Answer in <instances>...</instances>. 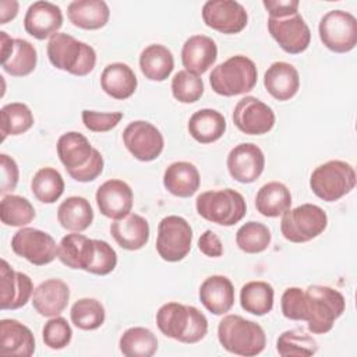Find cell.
I'll list each match as a JSON object with an SVG mask.
<instances>
[{
	"instance_id": "obj_1",
	"label": "cell",
	"mask_w": 357,
	"mask_h": 357,
	"mask_svg": "<svg viewBox=\"0 0 357 357\" xmlns=\"http://www.w3.org/2000/svg\"><path fill=\"white\" fill-rule=\"evenodd\" d=\"M346 308L343 294L329 286L312 284L303 289L298 321L308 324V331L315 335L328 333Z\"/></svg>"
},
{
	"instance_id": "obj_2",
	"label": "cell",
	"mask_w": 357,
	"mask_h": 357,
	"mask_svg": "<svg viewBox=\"0 0 357 357\" xmlns=\"http://www.w3.org/2000/svg\"><path fill=\"white\" fill-rule=\"evenodd\" d=\"M159 331L170 339L181 343H197L208 333L206 317L194 305L176 301L163 304L156 312Z\"/></svg>"
},
{
	"instance_id": "obj_3",
	"label": "cell",
	"mask_w": 357,
	"mask_h": 357,
	"mask_svg": "<svg viewBox=\"0 0 357 357\" xmlns=\"http://www.w3.org/2000/svg\"><path fill=\"white\" fill-rule=\"evenodd\" d=\"M218 340L220 346L237 356L252 357L264 351L266 336L262 326L241 315H225L218 325Z\"/></svg>"
},
{
	"instance_id": "obj_4",
	"label": "cell",
	"mask_w": 357,
	"mask_h": 357,
	"mask_svg": "<svg viewBox=\"0 0 357 357\" xmlns=\"http://www.w3.org/2000/svg\"><path fill=\"white\" fill-rule=\"evenodd\" d=\"M46 52L53 67L75 77L88 75L96 64L95 49L64 32H57L49 39Z\"/></svg>"
},
{
	"instance_id": "obj_5",
	"label": "cell",
	"mask_w": 357,
	"mask_h": 357,
	"mask_svg": "<svg viewBox=\"0 0 357 357\" xmlns=\"http://www.w3.org/2000/svg\"><path fill=\"white\" fill-rule=\"evenodd\" d=\"M258 79L255 63L243 54H236L218 64L209 74V84L215 93L237 96L254 89Z\"/></svg>"
},
{
	"instance_id": "obj_6",
	"label": "cell",
	"mask_w": 357,
	"mask_h": 357,
	"mask_svg": "<svg viewBox=\"0 0 357 357\" xmlns=\"http://www.w3.org/2000/svg\"><path fill=\"white\" fill-rule=\"evenodd\" d=\"M195 208L201 218L219 226H233L247 212L244 197L233 188L201 192L195 199Z\"/></svg>"
},
{
	"instance_id": "obj_7",
	"label": "cell",
	"mask_w": 357,
	"mask_h": 357,
	"mask_svg": "<svg viewBox=\"0 0 357 357\" xmlns=\"http://www.w3.org/2000/svg\"><path fill=\"white\" fill-rule=\"evenodd\" d=\"M356 187V170L344 160H328L317 166L310 177L311 191L325 202H335Z\"/></svg>"
},
{
	"instance_id": "obj_8",
	"label": "cell",
	"mask_w": 357,
	"mask_h": 357,
	"mask_svg": "<svg viewBox=\"0 0 357 357\" xmlns=\"http://www.w3.org/2000/svg\"><path fill=\"white\" fill-rule=\"evenodd\" d=\"M326 212L314 204H303L282 215L280 231L290 243H307L325 231Z\"/></svg>"
},
{
	"instance_id": "obj_9",
	"label": "cell",
	"mask_w": 357,
	"mask_h": 357,
	"mask_svg": "<svg viewBox=\"0 0 357 357\" xmlns=\"http://www.w3.org/2000/svg\"><path fill=\"white\" fill-rule=\"evenodd\" d=\"M192 243V229L190 223L177 215L165 216L158 225L156 251L163 261L178 262L184 259Z\"/></svg>"
},
{
	"instance_id": "obj_10",
	"label": "cell",
	"mask_w": 357,
	"mask_h": 357,
	"mask_svg": "<svg viewBox=\"0 0 357 357\" xmlns=\"http://www.w3.org/2000/svg\"><path fill=\"white\" fill-rule=\"evenodd\" d=\"M319 39L335 53H347L357 45V20L344 10H331L319 21Z\"/></svg>"
},
{
	"instance_id": "obj_11",
	"label": "cell",
	"mask_w": 357,
	"mask_h": 357,
	"mask_svg": "<svg viewBox=\"0 0 357 357\" xmlns=\"http://www.w3.org/2000/svg\"><path fill=\"white\" fill-rule=\"evenodd\" d=\"M54 238L35 227H21L11 238V248L18 255L36 266H43L57 257Z\"/></svg>"
},
{
	"instance_id": "obj_12",
	"label": "cell",
	"mask_w": 357,
	"mask_h": 357,
	"mask_svg": "<svg viewBox=\"0 0 357 357\" xmlns=\"http://www.w3.org/2000/svg\"><path fill=\"white\" fill-rule=\"evenodd\" d=\"M123 142L127 151L141 162L158 159L165 148L160 130L145 120L131 121L123 131Z\"/></svg>"
},
{
	"instance_id": "obj_13",
	"label": "cell",
	"mask_w": 357,
	"mask_h": 357,
	"mask_svg": "<svg viewBox=\"0 0 357 357\" xmlns=\"http://www.w3.org/2000/svg\"><path fill=\"white\" fill-rule=\"evenodd\" d=\"M202 20L206 26L226 35H233L247 26L248 14L238 1L209 0L202 6Z\"/></svg>"
},
{
	"instance_id": "obj_14",
	"label": "cell",
	"mask_w": 357,
	"mask_h": 357,
	"mask_svg": "<svg viewBox=\"0 0 357 357\" xmlns=\"http://www.w3.org/2000/svg\"><path fill=\"white\" fill-rule=\"evenodd\" d=\"M275 112L255 96H245L237 102L233 110L234 126L247 135H262L275 126Z\"/></svg>"
},
{
	"instance_id": "obj_15",
	"label": "cell",
	"mask_w": 357,
	"mask_h": 357,
	"mask_svg": "<svg viewBox=\"0 0 357 357\" xmlns=\"http://www.w3.org/2000/svg\"><path fill=\"white\" fill-rule=\"evenodd\" d=\"M268 31L289 54H300L310 46L311 31L301 14L284 18H268Z\"/></svg>"
},
{
	"instance_id": "obj_16",
	"label": "cell",
	"mask_w": 357,
	"mask_h": 357,
	"mask_svg": "<svg viewBox=\"0 0 357 357\" xmlns=\"http://www.w3.org/2000/svg\"><path fill=\"white\" fill-rule=\"evenodd\" d=\"M226 166L231 178L243 184H250L257 181L262 174L265 155L258 145L241 142L229 152Z\"/></svg>"
},
{
	"instance_id": "obj_17",
	"label": "cell",
	"mask_w": 357,
	"mask_h": 357,
	"mask_svg": "<svg viewBox=\"0 0 357 357\" xmlns=\"http://www.w3.org/2000/svg\"><path fill=\"white\" fill-rule=\"evenodd\" d=\"M100 213L109 219H121L132 209L134 194L131 187L119 178H112L99 185L95 194Z\"/></svg>"
},
{
	"instance_id": "obj_18",
	"label": "cell",
	"mask_w": 357,
	"mask_h": 357,
	"mask_svg": "<svg viewBox=\"0 0 357 357\" xmlns=\"http://www.w3.org/2000/svg\"><path fill=\"white\" fill-rule=\"evenodd\" d=\"M0 278L1 310H18L32 298L35 290L32 279L24 272L14 271L6 259H1Z\"/></svg>"
},
{
	"instance_id": "obj_19",
	"label": "cell",
	"mask_w": 357,
	"mask_h": 357,
	"mask_svg": "<svg viewBox=\"0 0 357 357\" xmlns=\"http://www.w3.org/2000/svg\"><path fill=\"white\" fill-rule=\"evenodd\" d=\"M63 25V13L59 6L50 1L32 3L24 17L26 33L38 40L52 38Z\"/></svg>"
},
{
	"instance_id": "obj_20",
	"label": "cell",
	"mask_w": 357,
	"mask_h": 357,
	"mask_svg": "<svg viewBox=\"0 0 357 357\" xmlns=\"http://www.w3.org/2000/svg\"><path fill=\"white\" fill-rule=\"evenodd\" d=\"M32 307L42 317H57L68 304L70 289L61 279H47L42 282L32 294Z\"/></svg>"
},
{
	"instance_id": "obj_21",
	"label": "cell",
	"mask_w": 357,
	"mask_h": 357,
	"mask_svg": "<svg viewBox=\"0 0 357 357\" xmlns=\"http://www.w3.org/2000/svg\"><path fill=\"white\" fill-rule=\"evenodd\" d=\"M218 59L216 42L206 35L190 36L181 47V63L187 71L201 75L206 73Z\"/></svg>"
},
{
	"instance_id": "obj_22",
	"label": "cell",
	"mask_w": 357,
	"mask_h": 357,
	"mask_svg": "<svg viewBox=\"0 0 357 357\" xmlns=\"http://www.w3.org/2000/svg\"><path fill=\"white\" fill-rule=\"evenodd\" d=\"M199 301L213 315H225L234 304V286L223 275L208 276L199 286Z\"/></svg>"
},
{
	"instance_id": "obj_23",
	"label": "cell",
	"mask_w": 357,
	"mask_h": 357,
	"mask_svg": "<svg viewBox=\"0 0 357 357\" xmlns=\"http://www.w3.org/2000/svg\"><path fill=\"white\" fill-rule=\"evenodd\" d=\"M110 234L124 250H141L149 241V223L138 213H128L110 223Z\"/></svg>"
},
{
	"instance_id": "obj_24",
	"label": "cell",
	"mask_w": 357,
	"mask_h": 357,
	"mask_svg": "<svg viewBox=\"0 0 357 357\" xmlns=\"http://www.w3.org/2000/svg\"><path fill=\"white\" fill-rule=\"evenodd\" d=\"M264 85L276 100H290L300 89V75L290 63L275 61L264 74Z\"/></svg>"
},
{
	"instance_id": "obj_25",
	"label": "cell",
	"mask_w": 357,
	"mask_h": 357,
	"mask_svg": "<svg viewBox=\"0 0 357 357\" xmlns=\"http://www.w3.org/2000/svg\"><path fill=\"white\" fill-rule=\"evenodd\" d=\"M35 351L32 331L17 319L0 321V354L31 357Z\"/></svg>"
},
{
	"instance_id": "obj_26",
	"label": "cell",
	"mask_w": 357,
	"mask_h": 357,
	"mask_svg": "<svg viewBox=\"0 0 357 357\" xmlns=\"http://www.w3.org/2000/svg\"><path fill=\"white\" fill-rule=\"evenodd\" d=\"M95 255V241L79 233L64 236L57 247V258L71 269L88 272Z\"/></svg>"
},
{
	"instance_id": "obj_27",
	"label": "cell",
	"mask_w": 357,
	"mask_h": 357,
	"mask_svg": "<svg viewBox=\"0 0 357 357\" xmlns=\"http://www.w3.org/2000/svg\"><path fill=\"white\" fill-rule=\"evenodd\" d=\"M201 184V176L195 165L178 160L170 163L163 173V185L174 197H192Z\"/></svg>"
},
{
	"instance_id": "obj_28",
	"label": "cell",
	"mask_w": 357,
	"mask_h": 357,
	"mask_svg": "<svg viewBox=\"0 0 357 357\" xmlns=\"http://www.w3.org/2000/svg\"><path fill=\"white\" fill-rule=\"evenodd\" d=\"M137 85V75L126 63H110L100 74V86L103 92L113 99H128L134 95Z\"/></svg>"
},
{
	"instance_id": "obj_29",
	"label": "cell",
	"mask_w": 357,
	"mask_h": 357,
	"mask_svg": "<svg viewBox=\"0 0 357 357\" xmlns=\"http://www.w3.org/2000/svg\"><path fill=\"white\" fill-rule=\"evenodd\" d=\"M67 17L73 25L81 29L95 31L107 24L110 10L103 0H74L67 7Z\"/></svg>"
},
{
	"instance_id": "obj_30",
	"label": "cell",
	"mask_w": 357,
	"mask_h": 357,
	"mask_svg": "<svg viewBox=\"0 0 357 357\" xmlns=\"http://www.w3.org/2000/svg\"><path fill=\"white\" fill-rule=\"evenodd\" d=\"M57 156L66 170H75L85 166L93 152L89 139L77 131H68L57 139Z\"/></svg>"
},
{
	"instance_id": "obj_31",
	"label": "cell",
	"mask_w": 357,
	"mask_h": 357,
	"mask_svg": "<svg viewBox=\"0 0 357 357\" xmlns=\"http://www.w3.org/2000/svg\"><path fill=\"white\" fill-rule=\"evenodd\" d=\"M187 128L197 142L212 144L223 137L226 119L215 109H199L190 117Z\"/></svg>"
},
{
	"instance_id": "obj_32",
	"label": "cell",
	"mask_w": 357,
	"mask_h": 357,
	"mask_svg": "<svg viewBox=\"0 0 357 357\" xmlns=\"http://www.w3.org/2000/svg\"><path fill=\"white\" fill-rule=\"evenodd\" d=\"M139 68L149 81L162 82L170 77L174 68L173 53L163 45H149L139 54Z\"/></svg>"
},
{
	"instance_id": "obj_33",
	"label": "cell",
	"mask_w": 357,
	"mask_h": 357,
	"mask_svg": "<svg viewBox=\"0 0 357 357\" xmlns=\"http://www.w3.org/2000/svg\"><path fill=\"white\" fill-rule=\"evenodd\" d=\"M57 220L63 229L81 233L93 222V209L84 197H68L57 208Z\"/></svg>"
},
{
	"instance_id": "obj_34",
	"label": "cell",
	"mask_w": 357,
	"mask_h": 357,
	"mask_svg": "<svg viewBox=\"0 0 357 357\" xmlns=\"http://www.w3.org/2000/svg\"><path fill=\"white\" fill-rule=\"evenodd\" d=\"M291 206L290 190L279 181L264 184L255 195V208L265 218L282 216Z\"/></svg>"
},
{
	"instance_id": "obj_35",
	"label": "cell",
	"mask_w": 357,
	"mask_h": 357,
	"mask_svg": "<svg viewBox=\"0 0 357 357\" xmlns=\"http://www.w3.org/2000/svg\"><path fill=\"white\" fill-rule=\"evenodd\" d=\"M273 297L275 291L272 284L262 280H252L241 287L240 305L245 312L262 317L272 311Z\"/></svg>"
},
{
	"instance_id": "obj_36",
	"label": "cell",
	"mask_w": 357,
	"mask_h": 357,
	"mask_svg": "<svg viewBox=\"0 0 357 357\" xmlns=\"http://www.w3.org/2000/svg\"><path fill=\"white\" fill-rule=\"evenodd\" d=\"M119 347L126 357H151L158 350V337L148 328L132 326L123 332Z\"/></svg>"
},
{
	"instance_id": "obj_37",
	"label": "cell",
	"mask_w": 357,
	"mask_h": 357,
	"mask_svg": "<svg viewBox=\"0 0 357 357\" xmlns=\"http://www.w3.org/2000/svg\"><path fill=\"white\" fill-rule=\"evenodd\" d=\"M31 191L42 204H54L64 192L63 176L54 167H42L31 180Z\"/></svg>"
},
{
	"instance_id": "obj_38",
	"label": "cell",
	"mask_w": 357,
	"mask_h": 357,
	"mask_svg": "<svg viewBox=\"0 0 357 357\" xmlns=\"http://www.w3.org/2000/svg\"><path fill=\"white\" fill-rule=\"evenodd\" d=\"M38 63V52L35 46L21 38L14 39V49L10 56L1 63L3 70L11 77L29 75Z\"/></svg>"
},
{
	"instance_id": "obj_39",
	"label": "cell",
	"mask_w": 357,
	"mask_h": 357,
	"mask_svg": "<svg viewBox=\"0 0 357 357\" xmlns=\"http://www.w3.org/2000/svg\"><path fill=\"white\" fill-rule=\"evenodd\" d=\"M0 131L3 141L7 135H21L26 132L35 123L31 109L21 102L4 105L0 110Z\"/></svg>"
},
{
	"instance_id": "obj_40",
	"label": "cell",
	"mask_w": 357,
	"mask_h": 357,
	"mask_svg": "<svg viewBox=\"0 0 357 357\" xmlns=\"http://www.w3.org/2000/svg\"><path fill=\"white\" fill-rule=\"evenodd\" d=\"M33 205L21 195H3L0 202L1 223L11 227H24L35 219Z\"/></svg>"
},
{
	"instance_id": "obj_41",
	"label": "cell",
	"mask_w": 357,
	"mask_h": 357,
	"mask_svg": "<svg viewBox=\"0 0 357 357\" xmlns=\"http://www.w3.org/2000/svg\"><path fill=\"white\" fill-rule=\"evenodd\" d=\"M276 350L282 357H308L318 351L317 340L301 329L284 331L276 340Z\"/></svg>"
},
{
	"instance_id": "obj_42",
	"label": "cell",
	"mask_w": 357,
	"mask_h": 357,
	"mask_svg": "<svg viewBox=\"0 0 357 357\" xmlns=\"http://www.w3.org/2000/svg\"><path fill=\"white\" fill-rule=\"evenodd\" d=\"M70 318L74 326H77L78 329L95 331L103 325L106 312L105 307L99 300L84 297L73 304Z\"/></svg>"
},
{
	"instance_id": "obj_43",
	"label": "cell",
	"mask_w": 357,
	"mask_h": 357,
	"mask_svg": "<svg viewBox=\"0 0 357 357\" xmlns=\"http://www.w3.org/2000/svg\"><path fill=\"white\" fill-rule=\"evenodd\" d=\"M272 240L271 230L261 222L250 220L236 233V244L245 254H259L265 251Z\"/></svg>"
},
{
	"instance_id": "obj_44",
	"label": "cell",
	"mask_w": 357,
	"mask_h": 357,
	"mask_svg": "<svg viewBox=\"0 0 357 357\" xmlns=\"http://www.w3.org/2000/svg\"><path fill=\"white\" fill-rule=\"evenodd\" d=\"M172 93L181 103H194L204 95V81L194 73L180 70L172 78Z\"/></svg>"
},
{
	"instance_id": "obj_45",
	"label": "cell",
	"mask_w": 357,
	"mask_h": 357,
	"mask_svg": "<svg viewBox=\"0 0 357 357\" xmlns=\"http://www.w3.org/2000/svg\"><path fill=\"white\" fill-rule=\"evenodd\" d=\"M73 337V329L66 318L57 315L52 317L42 329V339L45 346L53 350H61L67 347Z\"/></svg>"
},
{
	"instance_id": "obj_46",
	"label": "cell",
	"mask_w": 357,
	"mask_h": 357,
	"mask_svg": "<svg viewBox=\"0 0 357 357\" xmlns=\"http://www.w3.org/2000/svg\"><path fill=\"white\" fill-rule=\"evenodd\" d=\"M93 241H95V255L88 272L99 276L109 275L110 272L114 271L117 265V254L109 243L103 240H93Z\"/></svg>"
},
{
	"instance_id": "obj_47",
	"label": "cell",
	"mask_w": 357,
	"mask_h": 357,
	"mask_svg": "<svg viewBox=\"0 0 357 357\" xmlns=\"http://www.w3.org/2000/svg\"><path fill=\"white\" fill-rule=\"evenodd\" d=\"M81 119L84 126L92 132H107L114 128L123 119L121 112H95V110H82Z\"/></svg>"
},
{
	"instance_id": "obj_48",
	"label": "cell",
	"mask_w": 357,
	"mask_h": 357,
	"mask_svg": "<svg viewBox=\"0 0 357 357\" xmlns=\"http://www.w3.org/2000/svg\"><path fill=\"white\" fill-rule=\"evenodd\" d=\"M103 166H105V162H103L102 153L96 148H93L92 156H91L89 162L85 166H82L79 169H75V170H68L67 173L75 181L89 183V181H93L95 178H98L102 174Z\"/></svg>"
},
{
	"instance_id": "obj_49",
	"label": "cell",
	"mask_w": 357,
	"mask_h": 357,
	"mask_svg": "<svg viewBox=\"0 0 357 357\" xmlns=\"http://www.w3.org/2000/svg\"><path fill=\"white\" fill-rule=\"evenodd\" d=\"M0 170H1V181H0V194L6 195L15 190L18 184L20 170L17 162L8 156L7 153L0 155Z\"/></svg>"
},
{
	"instance_id": "obj_50",
	"label": "cell",
	"mask_w": 357,
	"mask_h": 357,
	"mask_svg": "<svg viewBox=\"0 0 357 357\" xmlns=\"http://www.w3.org/2000/svg\"><path fill=\"white\" fill-rule=\"evenodd\" d=\"M262 4L269 18H284L297 14L300 6L297 0H264Z\"/></svg>"
},
{
	"instance_id": "obj_51",
	"label": "cell",
	"mask_w": 357,
	"mask_h": 357,
	"mask_svg": "<svg viewBox=\"0 0 357 357\" xmlns=\"http://www.w3.org/2000/svg\"><path fill=\"white\" fill-rule=\"evenodd\" d=\"M198 248L204 255H206L209 258H218V257L223 255V244H222L219 236L212 230H205L199 236Z\"/></svg>"
},
{
	"instance_id": "obj_52",
	"label": "cell",
	"mask_w": 357,
	"mask_h": 357,
	"mask_svg": "<svg viewBox=\"0 0 357 357\" xmlns=\"http://www.w3.org/2000/svg\"><path fill=\"white\" fill-rule=\"evenodd\" d=\"M18 1L15 0H1L0 1V24L4 25L14 20L18 14Z\"/></svg>"
},
{
	"instance_id": "obj_53",
	"label": "cell",
	"mask_w": 357,
	"mask_h": 357,
	"mask_svg": "<svg viewBox=\"0 0 357 357\" xmlns=\"http://www.w3.org/2000/svg\"><path fill=\"white\" fill-rule=\"evenodd\" d=\"M14 49V39L7 35V32H0V54H1V63L10 56V53Z\"/></svg>"
}]
</instances>
